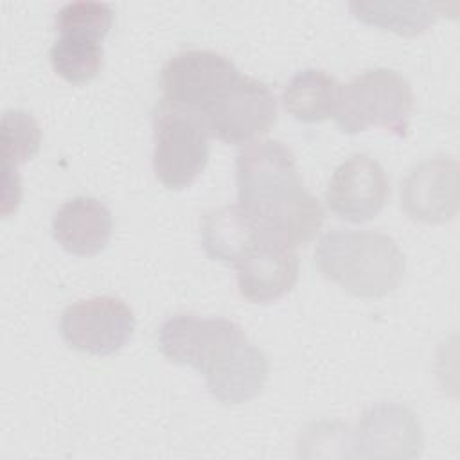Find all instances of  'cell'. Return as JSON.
<instances>
[{"instance_id":"1","label":"cell","mask_w":460,"mask_h":460,"mask_svg":"<svg viewBox=\"0 0 460 460\" xmlns=\"http://www.w3.org/2000/svg\"><path fill=\"white\" fill-rule=\"evenodd\" d=\"M239 207L291 246L309 243L323 223V208L296 171L289 147L279 140L246 144L235 160Z\"/></svg>"},{"instance_id":"2","label":"cell","mask_w":460,"mask_h":460,"mask_svg":"<svg viewBox=\"0 0 460 460\" xmlns=\"http://www.w3.org/2000/svg\"><path fill=\"white\" fill-rule=\"evenodd\" d=\"M320 273L361 298L392 293L402 280L406 261L399 244L383 232L332 230L314 250Z\"/></svg>"},{"instance_id":"3","label":"cell","mask_w":460,"mask_h":460,"mask_svg":"<svg viewBox=\"0 0 460 460\" xmlns=\"http://www.w3.org/2000/svg\"><path fill=\"white\" fill-rule=\"evenodd\" d=\"M411 110L410 83L395 70L374 68L340 84L332 117L343 133L381 126L397 137H406Z\"/></svg>"},{"instance_id":"4","label":"cell","mask_w":460,"mask_h":460,"mask_svg":"<svg viewBox=\"0 0 460 460\" xmlns=\"http://www.w3.org/2000/svg\"><path fill=\"white\" fill-rule=\"evenodd\" d=\"M153 124V171L156 180L171 190L190 187L208 162L210 133L205 122L198 115L162 101L156 106Z\"/></svg>"},{"instance_id":"5","label":"cell","mask_w":460,"mask_h":460,"mask_svg":"<svg viewBox=\"0 0 460 460\" xmlns=\"http://www.w3.org/2000/svg\"><path fill=\"white\" fill-rule=\"evenodd\" d=\"M273 92L261 81L239 74L199 115L208 133L225 144H250L277 122Z\"/></svg>"},{"instance_id":"6","label":"cell","mask_w":460,"mask_h":460,"mask_svg":"<svg viewBox=\"0 0 460 460\" xmlns=\"http://www.w3.org/2000/svg\"><path fill=\"white\" fill-rule=\"evenodd\" d=\"M246 341L243 327L226 318H199L181 313L167 318L158 331L162 354L178 365L205 374Z\"/></svg>"},{"instance_id":"7","label":"cell","mask_w":460,"mask_h":460,"mask_svg":"<svg viewBox=\"0 0 460 460\" xmlns=\"http://www.w3.org/2000/svg\"><path fill=\"white\" fill-rule=\"evenodd\" d=\"M239 74L228 58L214 50L192 49L178 52L162 68V101L199 117Z\"/></svg>"},{"instance_id":"8","label":"cell","mask_w":460,"mask_h":460,"mask_svg":"<svg viewBox=\"0 0 460 460\" xmlns=\"http://www.w3.org/2000/svg\"><path fill=\"white\" fill-rule=\"evenodd\" d=\"M59 329L68 347L93 356H110L131 340L135 314L117 296H92L65 307Z\"/></svg>"},{"instance_id":"9","label":"cell","mask_w":460,"mask_h":460,"mask_svg":"<svg viewBox=\"0 0 460 460\" xmlns=\"http://www.w3.org/2000/svg\"><path fill=\"white\" fill-rule=\"evenodd\" d=\"M234 268L241 296L252 304H270L289 293L298 280L296 248L264 230Z\"/></svg>"},{"instance_id":"10","label":"cell","mask_w":460,"mask_h":460,"mask_svg":"<svg viewBox=\"0 0 460 460\" xmlns=\"http://www.w3.org/2000/svg\"><path fill=\"white\" fill-rule=\"evenodd\" d=\"M390 198V181L379 162L354 155L341 162L327 185V207L341 219L365 223L374 219Z\"/></svg>"},{"instance_id":"11","label":"cell","mask_w":460,"mask_h":460,"mask_svg":"<svg viewBox=\"0 0 460 460\" xmlns=\"http://www.w3.org/2000/svg\"><path fill=\"white\" fill-rule=\"evenodd\" d=\"M401 208L420 223H444L458 212V164L433 158L415 165L401 181Z\"/></svg>"},{"instance_id":"12","label":"cell","mask_w":460,"mask_h":460,"mask_svg":"<svg viewBox=\"0 0 460 460\" xmlns=\"http://www.w3.org/2000/svg\"><path fill=\"white\" fill-rule=\"evenodd\" d=\"M354 446L359 456L404 458L419 455L422 428L411 410L395 402L368 408L356 429Z\"/></svg>"},{"instance_id":"13","label":"cell","mask_w":460,"mask_h":460,"mask_svg":"<svg viewBox=\"0 0 460 460\" xmlns=\"http://www.w3.org/2000/svg\"><path fill=\"white\" fill-rule=\"evenodd\" d=\"M113 221L108 207L92 196L65 201L52 217V235L72 255L92 257L110 243Z\"/></svg>"},{"instance_id":"14","label":"cell","mask_w":460,"mask_h":460,"mask_svg":"<svg viewBox=\"0 0 460 460\" xmlns=\"http://www.w3.org/2000/svg\"><path fill=\"white\" fill-rule=\"evenodd\" d=\"M203 376L210 395L219 402H248L262 392L268 381V358L261 349L244 341Z\"/></svg>"},{"instance_id":"15","label":"cell","mask_w":460,"mask_h":460,"mask_svg":"<svg viewBox=\"0 0 460 460\" xmlns=\"http://www.w3.org/2000/svg\"><path fill=\"white\" fill-rule=\"evenodd\" d=\"M268 228L239 205L210 210L201 221V244L212 261L232 264Z\"/></svg>"},{"instance_id":"16","label":"cell","mask_w":460,"mask_h":460,"mask_svg":"<svg viewBox=\"0 0 460 460\" xmlns=\"http://www.w3.org/2000/svg\"><path fill=\"white\" fill-rule=\"evenodd\" d=\"M340 83L320 68L295 74L282 92L286 111L302 122H320L334 115Z\"/></svg>"},{"instance_id":"17","label":"cell","mask_w":460,"mask_h":460,"mask_svg":"<svg viewBox=\"0 0 460 460\" xmlns=\"http://www.w3.org/2000/svg\"><path fill=\"white\" fill-rule=\"evenodd\" d=\"M50 65L54 72L72 84L92 81L102 68V41L79 34L63 32L50 47Z\"/></svg>"},{"instance_id":"18","label":"cell","mask_w":460,"mask_h":460,"mask_svg":"<svg viewBox=\"0 0 460 460\" xmlns=\"http://www.w3.org/2000/svg\"><path fill=\"white\" fill-rule=\"evenodd\" d=\"M349 7L358 20L404 36L424 32L429 25H433L440 9L433 4L385 2H352Z\"/></svg>"},{"instance_id":"19","label":"cell","mask_w":460,"mask_h":460,"mask_svg":"<svg viewBox=\"0 0 460 460\" xmlns=\"http://www.w3.org/2000/svg\"><path fill=\"white\" fill-rule=\"evenodd\" d=\"M41 146V129L36 119L23 110H7L0 122L2 171H18Z\"/></svg>"},{"instance_id":"20","label":"cell","mask_w":460,"mask_h":460,"mask_svg":"<svg viewBox=\"0 0 460 460\" xmlns=\"http://www.w3.org/2000/svg\"><path fill=\"white\" fill-rule=\"evenodd\" d=\"M113 23V11L108 4L101 2H72L63 5L56 18L54 27L59 34L79 32L104 40Z\"/></svg>"}]
</instances>
